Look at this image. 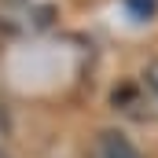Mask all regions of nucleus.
Segmentation results:
<instances>
[{
	"label": "nucleus",
	"instance_id": "obj_3",
	"mask_svg": "<svg viewBox=\"0 0 158 158\" xmlns=\"http://www.w3.org/2000/svg\"><path fill=\"white\" fill-rule=\"evenodd\" d=\"M143 77H147V85H151V88L158 92V59H155V63H147V70H143Z\"/></svg>",
	"mask_w": 158,
	"mask_h": 158
},
{
	"label": "nucleus",
	"instance_id": "obj_4",
	"mask_svg": "<svg viewBox=\"0 0 158 158\" xmlns=\"http://www.w3.org/2000/svg\"><path fill=\"white\" fill-rule=\"evenodd\" d=\"M0 158H11V155H7V151H4V147H0Z\"/></svg>",
	"mask_w": 158,
	"mask_h": 158
},
{
	"label": "nucleus",
	"instance_id": "obj_1",
	"mask_svg": "<svg viewBox=\"0 0 158 158\" xmlns=\"http://www.w3.org/2000/svg\"><path fill=\"white\" fill-rule=\"evenodd\" d=\"M85 158H143V155L136 151V143H132L121 129H103V132L92 136Z\"/></svg>",
	"mask_w": 158,
	"mask_h": 158
},
{
	"label": "nucleus",
	"instance_id": "obj_2",
	"mask_svg": "<svg viewBox=\"0 0 158 158\" xmlns=\"http://www.w3.org/2000/svg\"><path fill=\"white\" fill-rule=\"evenodd\" d=\"M125 4H129V7H132L140 19H147V15H151V11L158 7V0H125Z\"/></svg>",
	"mask_w": 158,
	"mask_h": 158
}]
</instances>
